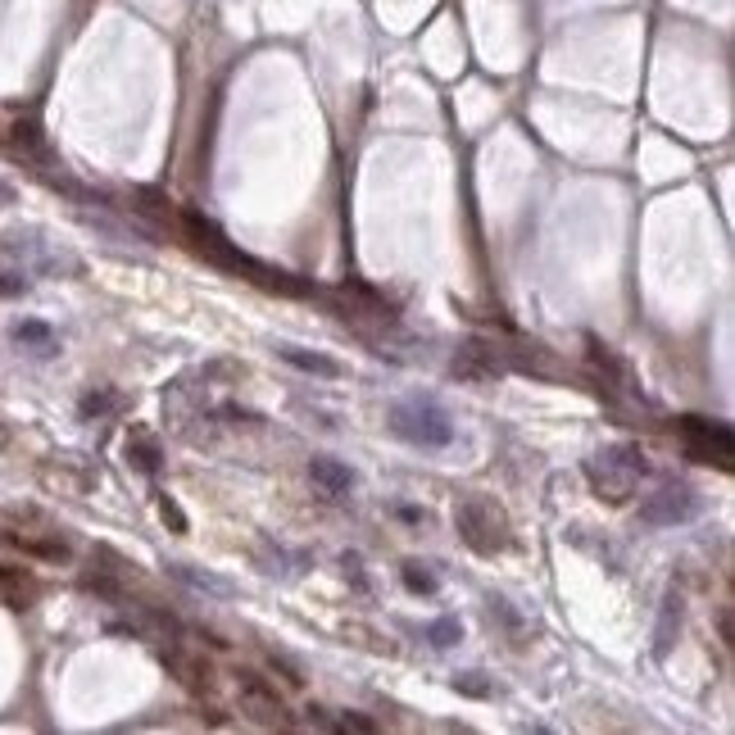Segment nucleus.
I'll use <instances>...</instances> for the list:
<instances>
[{
  "mask_svg": "<svg viewBox=\"0 0 735 735\" xmlns=\"http://www.w3.org/2000/svg\"><path fill=\"white\" fill-rule=\"evenodd\" d=\"M277 354H282V359L291 363V368H300V373H309V377H327V382H336V377H345V363L327 359V354H318V350H304V345L282 341V345H277Z\"/></svg>",
  "mask_w": 735,
  "mask_h": 735,
  "instance_id": "nucleus-9",
  "label": "nucleus"
},
{
  "mask_svg": "<svg viewBox=\"0 0 735 735\" xmlns=\"http://www.w3.org/2000/svg\"><path fill=\"white\" fill-rule=\"evenodd\" d=\"M159 518H164L168 527L177 531V536H182V531H187V513L177 509V500H168V495H164V500H159Z\"/></svg>",
  "mask_w": 735,
  "mask_h": 735,
  "instance_id": "nucleus-20",
  "label": "nucleus"
},
{
  "mask_svg": "<svg viewBox=\"0 0 735 735\" xmlns=\"http://www.w3.org/2000/svg\"><path fill=\"white\" fill-rule=\"evenodd\" d=\"M0 250L14 259H23V264L32 268V273H46V277H73L82 273L78 255H69V250H59L55 241H46L41 232H14V236H0Z\"/></svg>",
  "mask_w": 735,
  "mask_h": 735,
  "instance_id": "nucleus-5",
  "label": "nucleus"
},
{
  "mask_svg": "<svg viewBox=\"0 0 735 735\" xmlns=\"http://www.w3.org/2000/svg\"><path fill=\"white\" fill-rule=\"evenodd\" d=\"M114 404H118V395H109V391L105 395H87V400H82V413H87V418H91V413H109Z\"/></svg>",
  "mask_w": 735,
  "mask_h": 735,
  "instance_id": "nucleus-22",
  "label": "nucleus"
},
{
  "mask_svg": "<svg viewBox=\"0 0 735 735\" xmlns=\"http://www.w3.org/2000/svg\"><path fill=\"white\" fill-rule=\"evenodd\" d=\"M309 481H314L323 495H345L354 486V472L341 459H314L309 463Z\"/></svg>",
  "mask_w": 735,
  "mask_h": 735,
  "instance_id": "nucleus-11",
  "label": "nucleus"
},
{
  "mask_svg": "<svg viewBox=\"0 0 735 735\" xmlns=\"http://www.w3.org/2000/svg\"><path fill=\"white\" fill-rule=\"evenodd\" d=\"M23 291H28V277L23 273H0V300H14Z\"/></svg>",
  "mask_w": 735,
  "mask_h": 735,
  "instance_id": "nucleus-21",
  "label": "nucleus"
},
{
  "mask_svg": "<svg viewBox=\"0 0 735 735\" xmlns=\"http://www.w3.org/2000/svg\"><path fill=\"white\" fill-rule=\"evenodd\" d=\"M164 663L173 667L177 681H182L187 690H196V695H200V690H209V667H200L196 658H187V654H164Z\"/></svg>",
  "mask_w": 735,
  "mask_h": 735,
  "instance_id": "nucleus-14",
  "label": "nucleus"
},
{
  "mask_svg": "<svg viewBox=\"0 0 735 735\" xmlns=\"http://www.w3.org/2000/svg\"><path fill=\"white\" fill-rule=\"evenodd\" d=\"M590 359H595V368H599V373H604L613 386H618V391L640 395V382H636V373H631V363L622 359V354H613V350H608V345L590 341Z\"/></svg>",
  "mask_w": 735,
  "mask_h": 735,
  "instance_id": "nucleus-10",
  "label": "nucleus"
},
{
  "mask_svg": "<svg viewBox=\"0 0 735 735\" xmlns=\"http://www.w3.org/2000/svg\"><path fill=\"white\" fill-rule=\"evenodd\" d=\"M0 599H5L10 608H28L32 581L23 577V572H14V568H5V563H0Z\"/></svg>",
  "mask_w": 735,
  "mask_h": 735,
  "instance_id": "nucleus-15",
  "label": "nucleus"
},
{
  "mask_svg": "<svg viewBox=\"0 0 735 735\" xmlns=\"http://www.w3.org/2000/svg\"><path fill=\"white\" fill-rule=\"evenodd\" d=\"M5 441H10V432H5V427H0V450H5Z\"/></svg>",
  "mask_w": 735,
  "mask_h": 735,
  "instance_id": "nucleus-25",
  "label": "nucleus"
},
{
  "mask_svg": "<svg viewBox=\"0 0 735 735\" xmlns=\"http://www.w3.org/2000/svg\"><path fill=\"white\" fill-rule=\"evenodd\" d=\"M341 726H354V731H377V726L368 722V717H350V713L341 717Z\"/></svg>",
  "mask_w": 735,
  "mask_h": 735,
  "instance_id": "nucleus-24",
  "label": "nucleus"
},
{
  "mask_svg": "<svg viewBox=\"0 0 735 735\" xmlns=\"http://www.w3.org/2000/svg\"><path fill=\"white\" fill-rule=\"evenodd\" d=\"M182 232L191 236V245H196V250L209 259V264L232 268V273H259V282L277 286V291H304V286H300V282H291L286 273H273V268H264L259 259L245 255V250H236V245L227 241V236L218 232V227L209 223L205 214H196V209H187V214H182Z\"/></svg>",
  "mask_w": 735,
  "mask_h": 735,
  "instance_id": "nucleus-2",
  "label": "nucleus"
},
{
  "mask_svg": "<svg viewBox=\"0 0 735 735\" xmlns=\"http://www.w3.org/2000/svg\"><path fill=\"white\" fill-rule=\"evenodd\" d=\"M14 545L23 549V554H37V559H46V563H64L69 559V545H64V540H41V536H10Z\"/></svg>",
  "mask_w": 735,
  "mask_h": 735,
  "instance_id": "nucleus-16",
  "label": "nucleus"
},
{
  "mask_svg": "<svg viewBox=\"0 0 735 735\" xmlns=\"http://www.w3.org/2000/svg\"><path fill=\"white\" fill-rule=\"evenodd\" d=\"M459 636H463V627L454 618H441V622H432V627H427V640H432L436 649H450Z\"/></svg>",
  "mask_w": 735,
  "mask_h": 735,
  "instance_id": "nucleus-19",
  "label": "nucleus"
},
{
  "mask_svg": "<svg viewBox=\"0 0 735 735\" xmlns=\"http://www.w3.org/2000/svg\"><path fill=\"white\" fill-rule=\"evenodd\" d=\"M454 527H459L463 545L481 559H495L504 549L513 545V531H509V518L500 513V504L486 500V495H463L459 509H454Z\"/></svg>",
  "mask_w": 735,
  "mask_h": 735,
  "instance_id": "nucleus-4",
  "label": "nucleus"
},
{
  "mask_svg": "<svg viewBox=\"0 0 735 735\" xmlns=\"http://www.w3.org/2000/svg\"><path fill=\"white\" fill-rule=\"evenodd\" d=\"M645 450L640 445H604L599 454L586 459V481L595 486L599 500L627 504L636 495V481L645 477Z\"/></svg>",
  "mask_w": 735,
  "mask_h": 735,
  "instance_id": "nucleus-3",
  "label": "nucleus"
},
{
  "mask_svg": "<svg viewBox=\"0 0 735 735\" xmlns=\"http://www.w3.org/2000/svg\"><path fill=\"white\" fill-rule=\"evenodd\" d=\"M173 572H177L182 581H191L196 590H209V595H232V586H227L223 577H209V572H191V568H182V563H177Z\"/></svg>",
  "mask_w": 735,
  "mask_h": 735,
  "instance_id": "nucleus-17",
  "label": "nucleus"
},
{
  "mask_svg": "<svg viewBox=\"0 0 735 735\" xmlns=\"http://www.w3.org/2000/svg\"><path fill=\"white\" fill-rule=\"evenodd\" d=\"M404 586L413 590V595H432L436 590V577L427 568H422V563H404Z\"/></svg>",
  "mask_w": 735,
  "mask_h": 735,
  "instance_id": "nucleus-18",
  "label": "nucleus"
},
{
  "mask_svg": "<svg viewBox=\"0 0 735 735\" xmlns=\"http://www.w3.org/2000/svg\"><path fill=\"white\" fill-rule=\"evenodd\" d=\"M677 432L686 436V454L695 463H717V468H731V454H735V441H731V427L726 422H708V418H681Z\"/></svg>",
  "mask_w": 735,
  "mask_h": 735,
  "instance_id": "nucleus-6",
  "label": "nucleus"
},
{
  "mask_svg": "<svg viewBox=\"0 0 735 735\" xmlns=\"http://www.w3.org/2000/svg\"><path fill=\"white\" fill-rule=\"evenodd\" d=\"M14 341H19L28 354H37V359H50V354H59L55 332H50L46 323H37V318H23V323H14Z\"/></svg>",
  "mask_w": 735,
  "mask_h": 735,
  "instance_id": "nucleus-12",
  "label": "nucleus"
},
{
  "mask_svg": "<svg viewBox=\"0 0 735 735\" xmlns=\"http://www.w3.org/2000/svg\"><path fill=\"white\" fill-rule=\"evenodd\" d=\"M128 463H137L141 472H155L159 468V441L146 432V427H132V436H128Z\"/></svg>",
  "mask_w": 735,
  "mask_h": 735,
  "instance_id": "nucleus-13",
  "label": "nucleus"
},
{
  "mask_svg": "<svg viewBox=\"0 0 735 735\" xmlns=\"http://www.w3.org/2000/svg\"><path fill=\"white\" fill-rule=\"evenodd\" d=\"M241 708L250 717H259L264 726H286V708L277 699V690L264 686L259 677H250V672H241Z\"/></svg>",
  "mask_w": 735,
  "mask_h": 735,
  "instance_id": "nucleus-8",
  "label": "nucleus"
},
{
  "mask_svg": "<svg viewBox=\"0 0 735 735\" xmlns=\"http://www.w3.org/2000/svg\"><path fill=\"white\" fill-rule=\"evenodd\" d=\"M699 513V495L690 486H663L658 495H649L640 504V518L649 527H677V522H690Z\"/></svg>",
  "mask_w": 735,
  "mask_h": 735,
  "instance_id": "nucleus-7",
  "label": "nucleus"
},
{
  "mask_svg": "<svg viewBox=\"0 0 735 735\" xmlns=\"http://www.w3.org/2000/svg\"><path fill=\"white\" fill-rule=\"evenodd\" d=\"M386 422H391V432L400 441L418 445V450H445L454 441V418L436 395H404V400L391 404Z\"/></svg>",
  "mask_w": 735,
  "mask_h": 735,
  "instance_id": "nucleus-1",
  "label": "nucleus"
},
{
  "mask_svg": "<svg viewBox=\"0 0 735 735\" xmlns=\"http://www.w3.org/2000/svg\"><path fill=\"white\" fill-rule=\"evenodd\" d=\"M454 686H459L463 695H486V686H481V681H472V672H468V677H459Z\"/></svg>",
  "mask_w": 735,
  "mask_h": 735,
  "instance_id": "nucleus-23",
  "label": "nucleus"
}]
</instances>
